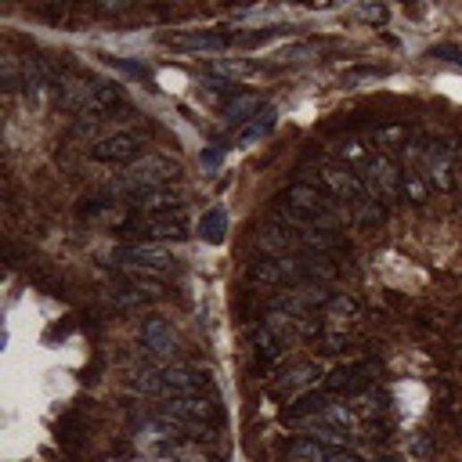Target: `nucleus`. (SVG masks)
<instances>
[{
    "label": "nucleus",
    "mask_w": 462,
    "mask_h": 462,
    "mask_svg": "<svg viewBox=\"0 0 462 462\" xmlns=\"http://www.w3.org/2000/svg\"><path fill=\"white\" fill-rule=\"evenodd\" d=\"M274 217H279L286 228L293 224L297 231L300 228H340V214L329 203V196L307 181L290 184V189L274 199Z\"/></svg>",
    "instance_id": "1"
},
{
    "label": "nucleus",
    "mask_w": 462,
    "mask_h": 462,
    "mask_svg": "<svg viewBox=\"0 0 462 462\" xmlns=\"http://www.w3.org/2000/svg\"><path fill=\"white\" fill-rule=\"evenodd\" d=\"M130 387L138 394L170 401V398H189V394H210L214 380L206 368H192V365H152L130 376Z\"/></svg>",
    "instance_id": "2"
},
{
    "label": "nucleus",
    "mask_w": 462,
    "mask_h": 462,
    "mask_svg": "<svg viewBox=\"0 0 462 462\" xmlns=\"http://www.w3.org/2000/svg\"><path fill=\"white\" fill-rule=\"evenodd\" d=\"M177 173H181L177 159H170V155H145L134 166H127V173L113 184V192H120V196H130V192H141V189L159 192V189H166L170 181H177Z\"/></svg>",
    "instance_id": "3"
},
{
    "label": "nucleus",
    "mask_w": 462,
    "mask_h": 462,
    "mask_svg": "<svg viewBox=\"0 0 462 462\" xmlns=\"http://www.w3.org/2000/svg\"><path fill=\"white\" fill-rule=\"evenodd\" d=\"M458 163H462V145L455 138H444V141L430 138V148H426V159H423V177L433 192H444V196L455 192Z\"/></svg>",
    "instance_id": "4"
},
{
    "label": "nucleus",
    "mask_w": 462,
    "mask_h": 462,
    "mask_svg": "<svg viewBox=\"0 0 462 462\" xmlns=\"http://www.w3.org/2000/svg\"><path fill=\"white\" fill-rule=\"evenodd\" d=\"M401 173L405 170L391 159V152H376L373 159L365 163V173H361L365 192L373 196L380 206H394L401 199Z\"/></svg>",
    "instance_id": "5"
},
{
    "label": "nucleus",
    "mask_w": 462,
    "mask_h": 462,
    "mask_svg": "<svg viewBox=\"0 0 462 462\" xmlns=\"http://www.w3.org/2000/svg\"><path fill=\"white\" fill-rule=\"evenodd\" d=\"M189 221L184 214H134L123 221L120 235L138 239V242H159V239H184Z\"/></svg>",
    "instance_id": "6"
},
{
    "label": "nucleus",
    "mask_w": 462,
    "mask_h": 462,
    "mask_svg": "<svg viewBox=\"0 0 462 462\" xmlns=\"http://www.w3.org/2000/svg\"><path fill=\"white\" fill-rule=\"evenodd\" d=\"M159 416L173 419L177 426H217L221 423V405L210 394H189V398H170Z\"/></svg>",
    "instance_id": "7"
},
{
    "label": "nucleus",
    "mask_w": 462,
    "mask_h": 462,
    "mask_svg": "<svg viewBox=\"0 0 462 462\" xmlns=\"http://www.w3.org/2000/svg\"><path fill=\"white\" fill-rule=\"evenodd\" d=\"M113 260L120 264V271H138L148 274V279H163L170 271V253L155 242H127L113 253Z\"/></svg>",
    "instance_id": "8"
},
{
    "label": "nucleus",
    "mask_w": 462,
    "mask_h": 462,
    "mask_svg": "<svg viewBox=\"0 0 462 462\" xmlns=\"http://www.w3.org/2000/svg\"><path fill=\"white\" fill-rule=\"evenodd\" d=\"M148 138L141 130H116V134H105L90 145V159L95 163H138L141 152H145Z\"/></svg>",
    "instance_id": "9"
},
{
    "label": "nucleus",
    "mask_w": 462,
    "mask_h": 462,
    "mask_svg": "<svg viewBox=\"0 0 462 462\" xmlns=\"http://www.w3.org/2000/svg\"><path fill=\"white\" fill-rule=\"evenodd\" d=\"M376 373H380L376 361H347V365L332 368V373H325L322 387H325V394H361L376 380Z\"/></svg>",
    "instance_id": "10"
},
{
    "label": "nucleus",
    "mask_w": 462,
    "mask_h": 462,
    "mask_svg": "<svg viewBox=\"0 0 462 462\" xmlns=\"http://www.w3.org/2000/svg\"><path fill=\"white\" fill-rule=\"evenodd\" d=\"M166 47L177 51H224L231 44H242V33H221V29H184V33H163Z\"/></svg>",
    "instance_id": "11"
},
{
    "label": "nucleus",
    "mask_w": 462,
    "mask_h": 462,
    "mask_svg": "<svg viewBox=\"0 0 462 462\" xmlns=\"http://www.w3.org/2000/svg\"><path fill=\"white\" fill-rule=\"evenodd\" d=\"M141 343H145V350H148L159 365H166V361L177 357V336H173L170 322L159 318V315H148V318L141 322Z\"/></svg>",
    "instance_id": "12"
},
{
    "label": "nucleus",
    "mask_w": 462,
    "mask_h": 462,
    "mask_svg": "<svg viewBox=\"0 0 462 462\" xmlns=\"http://www.w3.org/2000/svg\"><path fill=\"white\" fill-rule=\"evenodd\" d=\"M127 98H123V87L120 83H109V80H95V87H90V98H87V109L83 116L90 120H113L116 109H123Z\"/></svg>",
    "instance_id": "13"
},
{
    "label": "nucleus",
    "mask_w": 462,
    "mask_h": 462,
    "mask_svg": "<svg viewBox=\"0 0 462 462\" xmlns=\"http://www.w3.org/2000/svg\"><path fill=\"white\" fill-rule=\"evenodd\" d=\"M332 405V394L325 391H304L282 408V423H300V419H322V412Z\"/></svg>",
    "instance_id": "14"
},
{
    "label": "nucleus",
    "mask_w": 462,
    "mask_h": 462,
    "mask_svg": "<svg viewBox=\"0 0 462 462\" xmlns=\"http://www.w3.org/2000/svg\"><path fill=\"white\" fill-rule=\"evenodd\" d=\"M90 80H83V76H76V72H65V76H58V105L65 109V113H80L83 116V109H87V98H90Z\"/></svg>",
    "instance_id": "15"
},
{
    "label": "nucleus",
    "mask_w": 462,
    "mask_h": 462,
    "mask_svg": "<svg viewBox=\"0 0 462 462\" xmlns=\"http://www.w3.org/2000/svg\"><path fill=\"white\" fill-rule=\"evenodd\" d=\"M340 455H343L340 448H332V444H325L318 437H297V441L286 444L290 462H336Z\"/></svg>",
    "instance_id": "16"
},
{
    "label": "nucleus",
    "mask_w": 462,
    "mask_h": 462,
    "mask_svg": "<svg viewBox=\"0 0 462 462\" xmlns=\"http://www.w3.org/2000/svg\"><path fill=\"white\" fill-rule=\"evenodd\" d=\"M249 347L260 354V361L282 357V350H286V329H274V325L260 322V325L249 329Z\"/></svg>",
    "instance_id": "17"
},
{
    "label": "nucleus",
    "mask_w": 462,
    "mask_h": 462,
    "mask_svg": "<svg viewBox=\"0 0 462 462\" xmlns=\"http://www.w3.org/2000/svg\"><path fill=\"white\" fill-rule=\"evenodd\" d=\"M297 242H300L307 253H322V256L343 249L340 228H300V231H297Z\"/></svg>",
    "instance_id": "18"
},
{
    "label": "nucleus",
    "mask_w": 462,
    "mask_h": 462,
    "mask_svg": "<svg viewBox=\"0 0 462 462\" xmlns=\"http://www.w3.org/2000/svg\"><path fill=\"white\" fill-rule=\"evenodd\" d=\"M256 113H260V98L249 95V90H239V95H231V98L224 102V120H228L231 127H246Z\"/></svg>",
    "instance_id": "19"
},
{
    "label": "nucleus",
    "mask_w": 462,
    "mask_h": 462,
    "mask_svg": "<svg viewBox=\"0 0 462 462\" xmlns=\"http://www.w3.org/2000/svg\"><path fill=\"white\" fill-rule=\"evenodd\" d=\"M318 376L325 380V373H322L318 361H300V365H293L290 373L279 380V394H290V391H300V394H304V387H311Z\"/></svg>",
    "instance_id": "20"
},
{
    "label": "nucleus",
    "mask_w": 462,
    "mask_h": 462,
    "mask_svg": "<svg viewBox=\"0 0 462 462\" xmlns=\"http://www.w3.org/2000/svg\"><path fill=\"white\" fill-rule=\"evenodd\" d=\"M249 282H260V286H286V267L279 256H264V260H253L249 264Z\"/></svg>",
    "instance_id": "21"
},
{
    "label": "nucleus",
    "mask_w": 462,
    "mask_h": 462,
    "mask_svg": "<svg viewBox=\"0 0 462 462\" xmlns=\"http://www.w3.org/2000/svg\"><path fill=\"white\" fill-rule=\"evenodd\" d=\"M274 123H279V113L264 105V109H260V113H256V116H253V120L242 127V134L235 138V145H239V148H246V145H253V141L267 138V134L274 130Z\"/></svg>",
    "instance_id": "22"
},
{
    "label": "nucleus",
    "mask_w": 462,
    "mask_h": 462,
    "mask_svg": "<svg viewBox=\"0 0 462 462\" xmlns=\"http://www.w3.org/2000/svg\"><path fill=\"white\" fill-rule=\"evenodd\" d=\"M224 231H228V214H224L221 206L206 210V214H203V221H199V235H203V242L221 246V242H224Z\"/></svg>",
    "instance_id": "23"
},
{
    "label": "nucleus",
    "mask_w": 462,
    "mask_h": 462,
    "mask_svg": "<svg viewBox=\"0 0 462 462\" xmlns=\"http://www.w3.org/2000/svg\"><path fill=\"white\" fill-rule=\"evenodd\" d=\"M401 196H405V203H412V206L426 203L430 184H426V177H423L419 170H408V166H405V173H401Z\"/></svg>",
    "instance_id": "24"
},
{
    "label": "nucleus",
    "mask_w": 462,
    "mask_h": 462,
    "mask_svg": "<svg viewBox=\"0 0 462 462\" xmlns=\"http://www.w3.org/2000/svg\"><path fill=\"white\" fill-rule=\"evenodd\" d=\"M361 311H365L361 300L350 297V293H332L329 304H325V315H329V318H357Z\"/></svg>",
    "instance_id": "25"
},
{
    "label": "nucleus",
    "mask_w": 462,
    "mask_h": 462,
    "mask_svg": "<svg viewBox=\"0 0 462 462\" xmlns=\"http://www.w3.org/2000/svg\"><path fill=\"white\" fill-rule=\"evenodd\" d=\"M322 426H329V430H343V433H354V412L347 408V405H329L325 412H322V419H318Z\"/></svg>",
    "instance_id": "26"
},
{
    "label": "nucleus",
    "mask_w": 462,
    "mask_h": 462,
    "mask_svg": "<svg viewBox=\"0 0 462 462\" xmlns=\"http://www.w3.org/2000/svg\"><path fill=\"white\" fill-rule=\"evenodd\" d=\"M113 304H116L120 311H138V307H148L152 300H148L141 290H134V286L127 282V286H116V290H113Z\"/></svg>",
    "instance_id": "27"
},
{
    "label": "nucleus",
    "mask_w": 462,
    "mask_h": 462,
    "mask_svg": "<svg viewBox=\"0 0 462 462\" xmlns=\"http://www.w3.org/2000/svg\"><path fill=\"white\" fill-rule=\"evenodd\" d=\"M373 138H376V145H383V152H387V148H405V145H408L405 123H387V127H380Z\"/></svg>",
    "instance_id": "28"
},
{
    "label": "nucleus",
    "mask_w": 462,
    "mask_h": 462,
    "mask_svg": "<svg viewBox=\"0 0 462 462\" xmlns=\"http://www.w3.org/2000/svg\"><path fill=\"white\" fill-rule=\"evenodd\" d=\"M332 152L343 159V166H347V163H368V159H365V145H361V141H343V145H336Z\"/></svg>",
    "instance_id": "29"
},
{
    "label": "nucleus",
    "mask_w": 462,
    "mask_h": 462,
    "mask_svg": "<svg viewBox=\"0 0 462 462\" xmlns=\"http://www.w3.org/2000/svg\"><path fill=\"white\" fill-rule=\"evenodd\" d=\"M214 72H224V76H249L253 65H249V62H239V58H221V62L214 65Z\"/></svg>",
    "instance_id": "30"
},
{
    "label": "nucleus",
    "mask_w": 462,
    "mask_h": 462,
    "mask_svg": "<svg viewBox=\"0 0 462 462\" xmlns=\"http://www.w3.org/2000/svg\"><path fill=\"white\" fill-rule=\"evenodd\" d=\"M357 15H361L365 22H373V26H383L391 12H387L383 4H361V8H357Z\"/></svg>",
    "instance_id": "31"
},
{
    "label": "nucleus",
    "mask_w": 462,
    "mask_h": 462,
    "mask_svg": "<svg viewBox=\"0 0 462 462\" xmlns=\"http://www.w3.org/2000/svg\"><path fill=\"white\" fill-rule=\"evenodd\" d=\"M113 203H105V199H83L80 203V217H98V214H105Z\"/></svg>",
    "instance_id": "32"
},
{
    "label": "nucleus",
    "mask_w": 462,
    "mask_h": 462,
    "mask_svg": "<svg viewBox=\"0 0 462 462\" xmlns=\"http://www.w3.org/2000/svg\"><path fill=\"white\" fill-rule=\"evenodd\" d=\"M109 65H116V69H123L127 76H145V69L141 65H130V62H123V58H113V55H102Z\"/></svg>",
    "instance_id": "33"
},
{
    "label": "nucleus",
    "mask_w": 462,
    "mask_h": 462,
    "mask_svg": "<svg viewBox=\"0 0 462 462\" xmlns=\"http://www.w3.org/2000/svg\"><path fill=\"white\" fill-rule=\"evenodd\" d=\"M336 462H365V458H361V455H354V451H343Z\"/></svg>",
    "instance_id": "34"
},
{
    "label": "nucleus",
    "mask_w": 462,
    "mask_h": 462,
    "mask_svg": "<svg viewBox=\"0 0 462 462\" xmlns=\"http://www.w3.org/2000/svg\"><path fill=\"white\" fill-rule=\"evenodd\" d=\"M380 462H398V458H391V455H387V458H380Z\"/></svg>",
    "instance_id": "35"
},
{
    "label": "nucleus",
    "mask_w": 462,
    "mask_h": 462,
    "mask_svg": "<svg viewBox=\"0 0 462 462\" xmlns=\"http://www.w3.org/2000/svg\"><path fill=\"white\" fill-rule=\"evenodd\" d=\"M458 181H462V163H458Z\"/></svg>",
    "instance_id": "36"
}]
</instances>
